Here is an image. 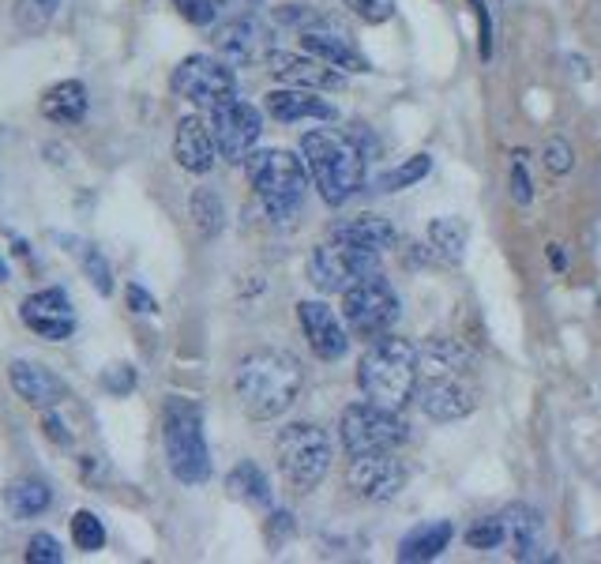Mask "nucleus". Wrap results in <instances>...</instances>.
Returning <instances> with one entry per match:
<instances>
[{
	"mask_svg": "<svg viewBox=\"0 0 601 564\" xmlns=\"http://www.w3.org/2000/svg\"><path fill=\"white\" fill-rule=\"evenodd\" d=\"M305 388V365L290 350L260 346L237 361L233 373V395L252 422H271L282 418L297 403Z\"/></svg>",
	"mask_w": 601,
	"mask_h": 564,
	"instance_id": "f257e3e1",
	"label": "nucleus"
},
{
	"mask_svg": "<svg viewBox=\"0 0 601 564\" xmlns=\"http://www.w3.org/2000/svg\"><path fill=\"white\" fill-rule=\"evenodd\" d=\"M417 373H421L417 346L410 339L380 335V339H372L369 350L357 361V388L376 407L402 410L417 392Z\"/></svg>",
	"mask_w": 601,
	"mask_h": 564,
	"instance_id": "f03ea898",
	"label": "nucleus"
},
{
	"mask_svg": "<svg viewBox=\"0 0 601 564\" xmlns=\"http://www.w3.org/2000/svg\"><path fill=\"white\" fill-rule=\"evenodd\" d=\"M301 155H305V170H309L312 185L320 188L327 207H342L365 185V155L350 136L324 132V128L305 132Z\"/></svg>",
	"mask_w": 601,
	"mask_h": 564,
	"instance_id": "7ed1b4c3",
	"label": "nucleus"
},
{
	"mask_svg": "<svg viewBox=\"0 0 601 564\" xmlns=\"http://www.w3.org/2000/svg\"><path fill=\"white\" fill-rule=\"evenodd\" d=\"M245 173L252 192L260 196V204L267 207V215L275 222H293V215L301 211L305 196H309V170L305 158L290 155V151H252L245 158Z\"/></svg>",
	"mask_w": 601,
	"mask_h": 564,
	"instance_id": "20e7f679",
	"label": "nucleus"
},
{
	"mask_svg": "<svg viewBox=\"0 0 601 564\" xmlns=\"http://www.w3.org/2000/svg\"><path fill=\"white\" fill-rule=\"evenodd\" d=\"M166 467L181 486H203L211 478V452L203 437V414L188 399H170L162 410Z\"/></svg>",
	"mask_w": 601,
	"mask_h": 564,
	"instance_id": "39448f33",
	"label": "nucleus"
},
{
	"mask_svg": "<svg viewBox=\"0 0 601 564\" xmlns=\"http://www.w3.org/2000/svg\"><path fill=\"white\" fill-rule=\"evenodd\" d=\"M275 459L282 478L290 482L297 493H312L327 478L335 448L320 425L312 422H293L275 437Z\"/></svg>",
	"mask_w": 601,
	"mask_h": 564,
	"instance_id": "423d86ee",
	"label": "nucleus"
},
{
	"mask_svg": "<svg viewBox=\"0 0 601 564\" xmlns=\"http://www.w3.org/2000/svg\"><path fill=\"white\" fill-rule=\"evenodd\" d=\"M376 271H380V252L339 241V237H331L309 252V282L320 294H346L350 286Z\"/></svg>",
	"mask_w": 601,
	"mask_h": 564,
	"instance_id": "0eeeda50",
	"label": "nucleus"
},
{
	"mask_svg": "<svg viewBox=\"0 0 601 564\" xmlns=\"http://www.w3.org/2000/svg\"><path fill=\"white\" fill-rule=\"evenodd\" d=\"M342 448L354 455H372V452H395L410 440V425L399 418V410L376 407V403H354L342 410L339 422Z\"/></svg>",
	"mask_w": 601,
	"mask_h": 564,
	"instance_id": "6e6552de",
	"label": "nucleus"
},
{
	"mask_svg": "<svg viewBox=\"0 0 601 564\" xmlns=\"http://www.w3.org/2000/svg\"><path fill=\"white\" fill-rule=\"evenodd\" d=\"M342 320L354 331L357 339H380L391 331V324L399 320V294L391 290V282L376 271L369 279H361L342 294Z\"/></svg>",
	"mask_w": 601,
	"mask_h": 564,
	"instance_id": "1a4fd4ad",
	"label": "nucleus"
},
{
	"mask_svg": "<svg viewBox=\"0 0 601 564\" xmlns=\"http://www.w3.org/2000/svg\"><path fill=\"white\" fill-rule=\"evenodd\" d=\"M170 87L177 98H185L200 110H218L222 102L237 98V79L226 64L218 57H207V53H192L185 61L173 68Z\"/></svg>",
	"mask_w": 601,
	"mask_h": 564,
	"instance_id": "9d476101",
	"label": "nucleus"
},
{
	"mask_svg": "<svg viewBox=\"0 0 601 564\" xmlns=\"http://www.w3.org/2000/svg\"><path fill=\"white\" fill-rule=\"evenodd\" d=\"M211 132H215L218 158H226L230 166H245V158L252 155V147L263 132V117L256 106H248L241 98L222 102L218 110H211Z\"/></svg>",
	"mask_w": 601,
	"mask_h": 564,
	"instance_id": "9b49d317",
	"label": "nucleus"
},
{
	"mask_svg": "<svg viewBox=\"0 0 601 564\" xmlns=\"http://www.w3.org/2000/svg\"><path fill=\"white\" fill-rule=\"evenodd\" d=\"M414 399L432 422H459L478 410V392L459 373H429L425 384H417Z\"/></svg>",
	"mask_w": 601,
	"mask_h": 564,
	"instance_id": "f8f14e48",
	"label": "nucleus"
},
{
	"mask_svg": "<svg viewBox=\"0 0 601 564\" xmlns=\"http://www.w3.org/2000/svg\"><path fill=\"white\" fill-rule=\"evenodd\" d=\"M19 320L27 324V331H34L38 339H49V343H64L76 331V313H72V301L61 286H49V290L23 298Z\"/></svg>",
	"mask_w": 601,
	"mask_h": 564,
	"instance_id": "ddd939ff",
	"label": "nucleus"
},
{
	"mask_svg": "<svg viewBox=\"0 0 601 564\" xmlns=\"http://www.w3.org/2000/svg\"><path fill=\"white\" fill-rule=\"evenodd\" d=\"M346 482L365 501H391L406 486V463L395 459L391 452L354 455V463L346 470Z\"/></svg>",
	"mask_w": 601,
	"mask_h": 564,
	"instance_id": "4468645a",
	"label": "nucleus"
},
{
	"mask_svg": "<svg viewBox=\"0 0 601 564\" xmlns=\"http://www.w3.org/2000/svg\"><path fill=\"white\" fill-rule=\"evenodd\" d=\"M267 72L286 83V87H309V91H331V87H342V76L320 57H305V53H290V49H271L267 57Z\"/></svg>",
	"mask_w": 601,
	"mask_h": 564,
	"instance_id": "2eb2a0df",
	"label": "nucleus"
},
{
	"mask_svg": "<svg viewBox=\"0 0 601 564\" xmlns=\"http://www.w3.org/2000/svg\"><path fill=\"white\" fill-rule=\"evenodd\" d=\"M211 42H215L218 57L230 64H252V61H263V57L271 53L267 27L252 16H233L226 19V23H218Z\"/></svg>",
	"mask_w": 601,
	"mask_h": 564,
	"instance_id": "dca6fc26",
	"label": "nucleus"
},
{
	"mask_svg": "<svg viewBox=\"0 0 601 564\" xmlns=\"http://www.w3.org/2000/svg\"><path fill=\"white\" fill-rule=\"evenodd\" d=\"M297 320L309 339L312 354L320 361H339L350 350V331L339 324V316L327 309L324 301H301L297 305Z\"/></svg>",
	"mask_w": 601,
	"mask_h": 564,
	"instance_id": "f3484780",
	"label": "nucleus"
},
{
	"mask_svg": "<svg viewBox=\"0 0 601 564\" xmlns=\"http://www.w3.org/2000/svg\"><path fill=\"white\" fill-rule=\"evenodd\" d=\"M173 158H177V166L188 170V173H211L215 170V158H218L215 132H211V125L203 121L200 113H188V117L177 121Z\"/></svg>",
	"mask_w": 601,
	"mask_h": 564,
	"instance_id": "a211bd4d",
	"label": "nucleus"
},
{
	"mask_svg": "<svg viewBox=\"0 0 601 564\" xmlns=\"http://www.w3.org/2000/svg\"><path fill=\"white\" fill-rule=\"evenodd\" d=\"M8 380H12V392L23 403H31V407L49 410L68 399V384L61 376L46 369V365H34V361H12L8 365Z\"/></svg>",
	"mask_w": 601,
	"mask_h": 564,
	"instance_id": "6ab92c4d",
	"label": "nucleus"
},
{
	"mask_svg": "<svg viewBox=\"0 0 601 564\" xmlns=\"http://www.w3.org/2000/svg\"><path fill=\"white\" fill-rule=\"evenodd\" d=\"M301 46H305V53H312V57H320V61H327L331 68H346V72H369V61L357 53V46L346 38L342 31H335V27H327V19H320V23H312V27H305L301 31Z\"/></svg>",
	"mask_w": 601,
	"mask_h": 564,
	"instance_id": "aec40b11",
	"label": "nucleus"
},
{
	"mask_svg": "<svg viewBox=\"0 0 601 564\" xmlns=\"http://www.w3.org/2000/svg\"><path fill=\"white\" fill-rule=\"evenodd\" d=\"M263 110L271 113L282 125H293V121H335L339 110L324 102L320 94H312L309 87H282V91H271L263 98Z\"/></svg>",
	"mask_w": 601,
	"mask_h": 564,
	"instance_id": "412c9836",
	"label": "nucleus"
},
{
	"mask_svg": "<svg viewBox=\"0 0 601 564\" xmlns=\"http://www.w3.org/2000/svg\"><path fill=\"white\" fill-rule=\"evenodd\" d=\"M508 538L515 542V561H553L545 553V519L530 504H511L504 512Z\"/></svg>",
	"mask_w": 601,
	"mask_h": 564,
	"instance_id": "4be33fe9",
	"label": "nucleus"
},
{
	"mask_svg": "<svg viewBox=\"0 0 601 564\" xmlns=\"http://www.w3.org/2000/svg\"><path fill=\"white\" fill-rule=\"evenodd\" d=\"M331 237L350 241V245H361V249L384 252L399 241V230H395V222L384 219V215H354V219L335 222V226H331Z\"/></svg>",
	"mask_w": 601,
	"mask_h": 564,
	"instance_id": "5701e85b",
	"label": "nucleus"
},
{
	"mask_svg": "<svg viewBox=\"0 0 601 564\" xmlns=\"http://www.w3.org/2000/svg\"><path fill=\"white\" fill-rule=\"evenodd\" d=\"M451 534H455V527H451V519H432V523H417L414 531L406 534L399 542V557L402 564H425V561H436L440 553L447 549V542H451Z\"/></svg>",
	"mask_w": 601,
	"mask_h": 564,
	"instance_id": "b1692460",
	"label": "nucleus"
},
{
	"mask_svg": "<svg viewBox=\"0 0 601 564\" xmlns=\"http://www.w3.org/2000/svg\"><path fill=\"white\" fill-rule=\"evenodd\" d=\"M87 106H91L87 87L79 79H61L42 98V117L53 121V125H79L87 117Z\"/></svg>",
	"mask_w": 601,
	"mask_h": 564,
	"instance_id": "393cba45",
	"label": "nucleus"
},
{
	"mask_svg": "<svg viewBox=\"0 0 601 564\" xmlns=\"http://www.w3.org/2000/svg\"><path fill=\"white\" fill-rule=\"evenodd\" d=\"M226 489H230L233 501L248 504V508H271L275 504V493H271V482L256 463H237L226 478Z\"/></svg>",
	"mask_w": 601,
	"mask_h": 564,
	"instance_id": "a878e982",
	"label": "nucleus"
},
{
	"mask_svg": "<svg viewBox=\"0 0 601 564\" xmlns=\"http://www.w3.org/2000/svg\"><path fill=\"white\" fill-rule=\"evenodd\" d=\"M4 504H8V512L16 519H34L53 504V489L42 478H16L12 486L4 489Z\"/></svg>",
	"mask_w": 601,
	"mask_h": 564,
	"instance_id": "bb28decb",
	"label": "nucleus"
},
{
	"mask_svg": "<svg viewBox=\"0 0 601 564\" xmlns=\"http://www.w3.org/2000/svg\"><path fill=\"white\" fill-rule=\"evenodd\" d=\"M429 241H432V249L455 264V260H463V249H466V241H470V226H466V219H455V215L432 219Z\"/></svg>",
	"mask_w": 601,
	"mask_h": 564,
	"instance_id": "cd10ccee",
	"label": "nucleus"
},
{
	"mask_svg": "<svg viewBox=\"0 0 601 564\" xmlns=\"http://www.w3.org/2000/svg\"><path fill=\"white\" fill-rule=\"evenodd\" d=\"M192 219H196V230L203 237H218L222 226H226V207L218 200V192L211 188H196L192 192Z\"/></svg>",
	"mask_w": 601,
	"mask_h": 564,
	"instance_id": "c85d7f7f",
	"label": "nucleus"
},
{
	"mask_svg": "<svg viewBox=\"0 0 601 564\" xmlns=\"http://www.w3.org/2000/svg\"><path fill=\"white\" fill-rule=\"evenodd\" d=\"M432 170V158L429 155H414L410 162H402V166H395V170L380 173V181H376V188L380 192H402V188L417 185L421 177H429Z\"/></svg>",
	"mask_w": 601,
	"mask_h": 564,
	"instance_id": "c756f323",
	"label": "nucleus"
},
{
	"mask_svg": "<svg viewBox=\"0 0 601 564\" xmlns=\"http://www.w3.org/2000/svg\"><path fill=\"white\" fill-rule=\"evenodd\" d=\"M72 542L76 549L83 553H98V549L106 546V527H102V519L87 512V508H79L76 516H72Z\"/></svg>",
	"mask_w": 601,
	"mask_h": 564,
	"instance_id": "7c9ffc66",
	"label": "nucleus"
},
{
	"mask_svg": "<svg viewBox=\"0 0 601 564\" xmlns=\"http://www.w3.org/2000/svg\"><path fill=\"white\" fill-rule=\"evenodd\" d=\"M79 264H83V275H87V282H91L94 290L106 298V294H113V271H109V260L102 256L98 249H91V245H79Z\"/></svg>",
	"mask_w": 601,
	"mask_h": 564,
	"instance_id": "2f4dec72",
	"label": "nucleus"
},
{
	"mask_svg": "<svg viewBox=\"0 0 601 564\" xmlns=\"http://www.w3.org/2000/svg\"><path fill=\"white\" fill-rule=\"evenodd\" d=\"M504 538H508L504 516H481L478 523H470V531H466V546L470 549H496Z\"/></svg>",
	"mask_w": 601,
	"mask_h": 564,
	"instance_id": "473e14b6",
	"label": "nucleus"
},
{
	"mask_svg": "<svg viewBox=\"0 0 601 564\" xmlns=\"http://www.w3.org/2000/svg\"><path fill=\"white\" fill-rule=\"evenodd\" d=\"M57 8H61V0H19L16 16L27 31H38V27H46L49 19L57 16Z\"/></svg>",
	"mask_w": 601,
	"mask_h": 564,
	"instance_id": "72a5a7b5",
	"label": "nucleus"
},
{
	"mask_svg": "<svg viewBox=\"0 0 601 564\" xmlns=\"http://www.w3.org/2000/svg\"><path fill=\"white\" fill-rule=\"evenodd\" d=\"M27 561H31V564H61L64 561L61 542H57L53 534L38 531L31 542H27Z\"/></svg>",
	"mask_w": 601,
	"mask_h": 564,
	"instance_id": "f704fd0d",
	"label": "nucleus"
},
{
	"mask_svg": "<svg viewBox=\"0 0 601 564\" xmlns=\"http://www.w3.org/2000/svg\"><path fill=\"white\" fill-rule=\"evenodd\" d=\"M346 8L361 23H372V27H380V23H387V19L395 16V0H346Z\"/></svg>",
	"mask_w": 601,
	"mask_h": 564,
	"instance_id": "c9c22d12",
	"label": "nucleus"
},
{
	"mask_svg": "<svg viewBox=\"0 0 601 564\" xmlns=\"http://www.w3.org/2000/svg\"><path fill=\"white\" fill-rule=\"evenodd\" d=\"M173 4H177V12H181L188 23H196V27H211L218 19L215 0H173Z\"/></svg>",
	"mask_w": 601,
	"mask_h": 564,
	"instance_id": "e433bc0d",
	"label": "nucleus"
},
{
	"mask_svg": "<svg viewBox=\"0 0 601 564\" xmlns=\"http://www.w3.org/2000/svg\"><path fill=\"white\" fill-rule=\"evenodd\" d=\"M545 166L553 173H571L575 170V151H571V143L568 140H549L545 143Z\"/></svg>",
	"mask_w": 601,
	"mask_h": 564,
	"instance_id": "4c0bfd02",
	"label": "nucleus"
},
{
	"mask_svg": "<svg viewBox=\"0 0 601 564\" xmlns=\"http://www.w3.org/2000/svg\"><path fill=\"white\" fill-rule=\"evenodd\" d=\"M278 23H286V27H297V31H305V27H312V23H320L324 16H316L312 8H305V4H282L275 12Z\"/></svg>",
	"mask_w": 601,
	"mask_h": 564,
	"instance_id": "58836bf2",
	"label": "nucleus"
},
{
	"mask_svg": "<svg viewBox=\"0 0 601 564\" xmlns=\"http://www.w3.org/2000/svg\"><path fill=\"white\" fill-rule=\"evenodd\" d=\"M511 200L519 207H526L530 200H534V181H530V173H526L523 162H515L511 166Z\"/></svg>",
	"mask_w": 601,
	"mask_h": 564,
	"instance_id": "ea45409f",
	"label": "nucleus"
},
{
	"mask_svg": "<svg viewBox=\"0 0 601 564\" xmlns=\"http://www.w3.org/2000/svg\"><path fill=\"white\" fill-rule=\"evenodd\" d=\"M102 384H106L113 395H128L136 388V369H132V365H113V369L102 376Z\"/></svg>",
	"mask_w": 601,
	"mask_h": 564,
	"instance_id": "a19ab883",
	"label": "nucleus"
},
{
	"mask_svg": "<svg viewBox=\"0 0 601 564\" xmlns=\"http://www.w3.org/2000/svg\"><path fill=\"white\" fill-rule=\"evenodd\" d=\"M470 8H474V16H478L481 61H489V57H493V23H489V8H485V0H470Z\"/></svg>",
	"mask_w": 601,
	"mask_h": 564,
	"instance_id": "79ce46f5",
	"label": "nucleus"
},
{
	"mask_svg": "<svg viewBox=\"0 0 601 564\" xmlns=\"http://www.w3.org/2000/svg\"><path fill=\"white\" fill-rule=\"evenodd\" d=\"M124 298H128V309H132V313H139V316H155L158 313V301L151 298V294H147L139 282H132V286H128V294H124Z\"/></svg>",
	"mask_w": 601,
	"mask_h": 564,
	"instance_id": "37998d69",
	"label": "nucleus"
},
{
	"mask_svg": "<svg viewBox=\"0 0 601 564\" xmlns=\"http://www.w3.org/2000/svg\"><path fill=\"white\" fill-rule=\"evenodd\" d=\"M286 534H293V516L290 512H275L271 523H267V538H271V546H278Z\"/></svg>",
	"mask_w": 601,
	"mask_h": 564,
	"instance_id": "c03bdc74",
	"label": "nucleus"
},
{
	"mask_svg": "<svg viewBox=\"0 0 601 564\" xmlns=\"http://www.w3.org/2000/svg\"><path fill=\"white\" fill-rule=\"evenodd\" d=\"M42 429H46V437L53 440V444H61V448H68V444H72V433L64 429V422L57 418V414H46V422H42Z\"/></svg>",
	"mask_w": 601,
	"mask_h": 564,
	"instance_id": "a18cd8bd",
	"label": "nucleus"
},
{
	"mask_svg": "<svg viewBox=\"0 0 601 564\" xmlns=\"http://www.w3.org/2000/svg\"><path fill=\"white\" fill-rule=\"evenodd\" d=\"M215 4H218V12L226 8V12H233V16H252L263 0H215Z\"/></svg>",
	"mask_w": 601,
	"mask_h": 564,
	"instance_id": "49530a36",
	"label": "nucleus"
},
{
	"mask_svg": "<svg viewBox=\"0 0 601 564\" xmlns=\"http://www.w3.org/2000/svg\"><path fill=\"white\" fill-rule=\"evenodd\" d=\"M549 264H553V271H568V252H564V245H549Z\"/></svg>",
	"mask_w": 601,
	"mask_h": 564,
	"instance_id": "de8ad7c7",
	"label": "nucleus"
},
{
	"mask_svg": "<svg viewBox=\"0 0 601 564\" xmlns=\"http://www.w3.org/2000/svg\"><path fill=\"white\" fill-rule=\"evenodd\" d=\"M8 279V264H4V260H0V282Z\"/></svg>",
	"mask_w": 601,
	"mask_h": 564,
	"instance_id": "09e8293b",
	"label": "nucleus"
}]
</instances>
